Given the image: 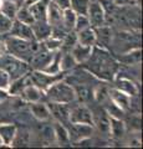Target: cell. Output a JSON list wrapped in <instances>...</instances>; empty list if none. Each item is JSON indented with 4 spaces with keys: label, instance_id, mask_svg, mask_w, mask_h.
<instances>
[{
    "label": "cell",
    "instance_id": "obj_38",
    "mask_svg": "<svg viewBox=\"0 0 143 149\" xmlns=\"http://www.w3.org/2000/svg\"><path fill=\"white\" fill-rule=\"evenodd\" d=\"M9 85H10V77H9V74L4 70L0 68V88L8 91Z\"/></svg>",
    "mask_w": 143,
    "mask_h": 149
},
{
    "label": "cell",
    "instance_id": "obj_32",
    "mask_svg": "<svg viewBox=\"0 0 143 149\" xmlns=\"http://www.w3.org/2000/svg\"><path fill=\"white\" fill-rule=\"evenodd\" d=\"M91 0H70V8L77 15H86Z\"/></svg>",
    "mask_w": 143,
    "mask_h": 149
},
{
    "label": "cell",
    "instance_id": "obj_2",
    "mask_svg": "<svg viewBox=\"0 0 143 149\" xmlns=\"http://www.w3.org/2000/svg\"><path fill=\"white\" fill-rule=\"evenodd\" d=\"M3 40L6 52L27 63L40 46V42L36 40H25L20 39V37L11 36L9 34L3 35Z\"/></svg>",
    "mask_w": 143,
    "mask_h": 149
},
{
    "label": "cell",
    "instance_id": "obj_14",
    "mask_svg": "<svg viewBox=\"0 0 143 149\" xmlns=\"http://www.w3.org/2000/svg\"><path fill=\"white\" fill-rule=\"evenodd\" d=\"M113 83H114V88H117L121 92L126 93L127 96L130 97H135L138 95V87L135 82L132 80L127 77H123V76H119V77H114L113 78Z\"/></svg>",
    "mask_w": 143,
    "mask_h": 149
},
{
    "label": "cell",
    "instance_id": "obj_17",
    "mask_svg": "<svg viewBox=\"0 0 143 149\" xmlns=\"http://www.w3.org/2000/svg\"><path fill=\"white\" fill-rule=\"evenodd\" d=\"M108 134L113 139H121L126 134V123L122 118L108 117Z\"/></svg>",
    "mask_w": 143,
    "mask_h": 149
},
{
    "label": "cell",
    "instance_id": "obj_34",
    "mask_svg": "<svg viewBox=\"0 0 143 149\" xmlns=\"http://www.w3.org/2000/svg\"><path fill=\"white\" fill-rule=\"evenodd\" d=\"M41 44H43V46L45 49H47L49 51H52V52H55V51L61 50L62 41L59 40V39H55V37H52V36H49L47 39H45L44 41H41Z\"/></svg>",
    "mask_w": 143,
    "mask_h": 149
},
{
    "label": "cell",
    "instance_id": "obj_8",
    "mask_svg": "<svg viewBox=\"0 0 143 149\" xmlns=\"http://www.w3.org/2000/svg\"><path fill=\"white\" fill-rule=\"evenodd\" d=\"M68 137H70V143L76 146L77 143L87 138H91L92 132H93V125L82 124V123H70L68 122Z\"/></svg>",
    "mask_w": 143,
    "mask_h": 149
},
{
    "label": "cell",
    "instance_id": "obj_10",
    "mask_svg": "<svg viewBox=\"0 0 143 149\" xmlns=\"http://www.w3.org/2000/svg\"><path fill=\"white\" fill-rule=\"evenodd\" d=\"M70 104L63 103H55V102H47V107L51 114V118H54L57 122H61L63 124L68 123V114H70Z\"/></svg>",
    "mask_w": 143,
    "mask_h": 149
},
{
    "label": "cell",
    "instance_id": "obj_4",
    "mask_svg": "<svg viewBox=\"0 0 143 149\" xmlns=\"http://www.w3.org/2000/svg\"><path fill=\"white\" fill-rule=\"evenodd\" d=\"M0 68L9 74L10 81L16 80L30 71L29 63L10 55L6 51L3 55H0Z\"/></svg>",
    "mask_w": 143,
    "mask_h": 149
},
{
    "label": "cell",
    "instance_id": "obj_23",
    "mask_svg": "<svg viewBox=\"0 0 143 149\" xmlns=\"http://www.w3.org/2000/svg\"><path fill=\"white\" fill-rule=\"evenodd\" d=\"M31 29H33L35 40L39 42L44 41L51 35V26L47 24V21H35L31 25Z\"/></svg>",
    "mask_w": 143,
    "mask_h": 149
},
{
    "label": "cell",
    "instance_id": "obj_22",
    "mask_svg": "<svg viewBox=\"0 0 143 149\" xmlns=\"http://www.w3.org/2000/svg\"><path fill=\"white\" fill-rule=\"evenodd\" d=\"M76 41L78 44L86 45V46H93L96 45V32L95 27L89 26L86 29H82L80 31H76Z\"/></svg>",
    "mask_w": 143,
    "mask_h": 149
},
{
    "label": "cell",
    "instance_id": "obj_40",
    "mask_svg": "<svg viewBox=\"0 0 143 149\" xmlns=\"http://www.w3.org/2000/svg\"><path fill=\"white\" fill-rule=\"evenodd\" d=\"M9 97H10L9 92L6 90H1V88H0V104L4 103V102L9 98Z\"/></svg>",
    "mask_w": 143,
    "mask_h": 149
},
{
    "label": "cell",
    "instance_id": "obj_7",
    "mask_svg": "<svg viewBox=\"0 0 143 149\" xmlns=\"http://www.w3.org/2000/svg\"><path fill=\"white\" fill-rule=\"evenodd\" d=\"M68 122L93 125V112H92L85 103H78L77 106L70 108Z\"/></svg>",
    "mask_w": 143,
    "mask_h": 149
},
{
    "label": "cell",
    "instance_id": "obj_11",
    "mask_svg": "<svg viewBox=\"0 0 143 149\" xmlns=\"http://www.w3.org/2000/svg\"><path fill=\"white\" fill-rule=\"evenodd\" d=\"M8 34L11 36H15V37H20V39H25V40H35L31 25L24 24V22L16 20V19L13 21L10 31Z\"/></svg>",
    "mask_w": 143,
    "mask_h": 149
},
{
    "label": "cell",
    "instance_id": "obj_42",
    "mask_svg": "<svg viewBox=\"0 0 143 149\" xmlns=\"http://www.w3.org/2000/svg\"><path fill=\"white\" fill-rule=\"evenodd\" d=\"M13 1H15V3L17 4V5H19V6H21L22 4H24V1H25V0H13Z\"/></svg>",
    "mask_w": 143,
    "mask_h": 149
},
{
    "label": "cell",
    "instance_id": "obj_41",
    "mask_svg": "<svg viewBox=\"0 0 143 149\" xmlns=\"http://www.w3.org/2000/svg\"><path fill=\"white\" fill-rule=\"evenodd\" d=\"M36 1H39V0H25L22 5H25V6H29V5H31V4H34V3H36Z\"/></svg>",
    "mask_w": 143,
    "mask_h": 149
},
{
    "label": "cell",
    "instance_id": "obj_39",
    "mask_svg": "<svg viewBox=\"0 0 143 149\" xmlns=\"http://www.w3.org/2000/svg\"><path fill=\"white\" fill-rule=\"evenodd\" d=\"M52 3H55L57 6H60L63 10V9L70 8V0H51Z\"/></svg>",
    "mask_w": 143,
    "mask_h": 149
},
{
    "label": "cell",
    "instance_id": "obj_31",
    "mask_svg": "<svg viewBox=\"0 0 143 149\" xmlns=\"http://www.w3.org/2000/svg\"><path fill=\"white\" fill-rule=\"evenodd\" d=\"M15 19L21 22H24V24H27V25H33L35 22V19L33 16V14H31L29 6H25V5L19 6V10L16 13Z\"/></svg>",
    "mask_w": 143,
    "mask_h": 149
},
{
    "label": "cell",
    "instance_id": "obj_15",
    "mask_svg": "<svg viewBox=\"0 0 143 149\" xmlns=\"http://www.w3.org/2000/svg\"><path fill=\"white\" fill-rule=\"evenodd\" d=\"M62 9L57 6L51 0H49L47 3V10H46V21L47 24L54 27V26H61L62 21ZM62 27V26H61Z\"/></svg>",
    "mask_w": 143,
    "mask_h": 149
},
{
    "label": "cell",
    "instance_id": "obj_20",
    "mask_svg": "<svg viewBox=\"0 0 143 149\" xmlns=\"http://www.w3.org/2000/svg\"><path fill=\"white\" fill-rule=\"evenodd\" d=\"M17 127L13 123H0V146L10 147L14 137H15Z\"/></svg>",
    "mask_w": 143,
    "mask_h": 149
},
{
    "label": "cell",
    "instance_id": "obj_30",
    "mask_svg": "<svg viewBox=\"0 0 143 149\" xmlns=\"http://www.w3.org/2000/svg\"><path fill=\"white\" fill-rule=\"evenodd\" d=\"M19 10V5L13 1V0H1L0 4V13L4 14L5 16H8L11 20H15L16 13Z\"/></svg>",
    "mask_w": 143,
    "mask_h": 149
},
{
    "label": "cell",
    "instance_id": "obj_5",
    "mask_svg": "<svg viewBox=\"0 0 143 149\" xmlns=\"http://www.w3.org/2000/svg\"><path fill=\"white\" fill-rule=\"evenodd\" d=\"M66 72H60V73H47L45 71H40V70H30L29 77L31 85L40 88L41 91H46L47 88L61 78H65Z\"/></svg>",
    "mask_w": 143,
    "mask_h": 149
},
{
    "label": "cell",
    "instance_id": "obj_16",
    "mask_svg": "<svg viewBox=\"0 0 143 149\" xmlns=\"http://www.w3.org/2000/svg\"><path fill=\"white\" fill-rule=\"evenodd\" d=\"M92 50H93L92 46H86V45L76 42L70 49V52L72 55V57L75 58V61L77 62V65H82L90 58V56L92 54Z\"/></svg>",
    "mask_w": 143,
    "mask_h": 149
},
{
    "label": "cell",
    "instance_id": "obj_35",
    "mask_svg": "<svg viewBox=\"0 0 143 149\" xmlns=\"http://www.w3.org/2000/svg\"><path fill=\"white\" fill-rule=\"evenodd\" d=\"M11 19H9L8 16H5L4 14L0 13V35H5L10 31V27L13 25Z\"/></svg>",
    "mask_w": 143,
    "mask_h": 149
},
{
    "label": "cell",
    "instance_id": "obj_26",
    "mask_svg": "<svg viewBox=\"0 0 143 149\" xmlns=\"http://www.w3.org/2000/svg\"><path fill=\"white\" fill-rule=\"evenodd\" d=\"M47 3L49 0H39L34 4L29 5V9L35 21H46V10H47Z\"/></svg>",
    "mask_w": 143,
    "mask_h": 149
},
{
    "label": "cell",
    "instance_id": "obj_12",
    "mask_svg": "<svg viewBox=\"0 0 143 149\" xmlns=\"http://www.w3.org/2000/svg\"><path fill=\"white\" fill-rule=\"evenodd\" d=\"M29 109L33 117L39 120V122H47L51 119V114H50L49 107L46 102L38 101V102H31L29 103Z\"/></svg>",
    "mask_w": 143,
    "mask_h": 149
},
{
    "label": "cell",
    "instance_id": "obj_28",
    "mask_svg": "<svg viewBox=\"0 0 143 149\" xmlns=\"http://www.w3.org/2000/svg\"><path fill=\"white\" fill-rule=\"evenodd\" d=\"M76 16H77V14L73 11L71 8L63 9V11H62L61 26H62L67 32L73 31V27H75V21H76Z\"/></svg>",
    "mask_w": 143,
    "mask_h": 149
},
{
    "label": "cell",
    "instance_id": "obj_13",
    "mask_svg": "<svg viewBox=\"0 0 143 149\" xmlns=\"http://www.w3.org/2000/svg\"><path fill=\"white\" fill-rule=\"evenodd\" d=\"M95 32H96V45L95 46L107 49L108 45L112 44V40H113L112 29H111L107 24L95 27Z\"/></svg>",
    "mask_w": 143,
    "mask_h": 149
},
{
    "label": "cell",
    "instance_id": "obj_33",
    "mask_svg": "<svg viewBox=\"0 0 143 149\" xmlns=\"http://www.w3.org/2000/svg\"><path fill=\"white\" fill-rule=\"evenodd\" d=\"M93 100L98 103H105L106 101L110 100V96H108V88L105 87V86H98L93 90Z\"/></svg>",
    "mask_w": 143,
    "mask_h": 149
},
{
    "label": "cell",
    "instance_id": "obj_25",
    "mask_svg": "<svg viewBox=\"0 0 143 149\" xmlns=\"http://www.w3.org/2000/svg\"><path fill=\"white\" fill-rule=\"evenodd\" d=\"M72 86H73V90H75L76 101L78 103H87L89 101L93 100V91L89 86H86L85 83H77V86L75 85Z\"/></svg>",
    "mask_w": 143,
    "mask_h": 149
},
{
    "label": "cell",
    "instance_id": "obj_3",
    "mask_svg": "<svg viewBox=\"0 0 143 149\" xmlns=\"http://www.w3.org/2000/svg\"><path fill=\"white\" fill-rule=\"evenodd\" d=\"M45 98L47 100V102L71 104L76 102V95L71 83H68L66 78H61V80L54 82L45 91Z\"/></svg>",
    "mask_w": 143,
    "mask_h": 149
},
{
    "label": "cell",
    "instance_id": "obj_18",
    "mask_svg": "<svg viewBox=\"0 0 143 149\" xmlns=\"http://www.w3.org/2000/svg\"><path fill=\"white\" fill-rule=\"evenodd\" d=\"M108 96H110V100L112 101L114 104H117L119 108H122L124 112H126L127 109H130L132 97L127 96L126 93L121 92L119 90H117V88H114V87L108 90Z\"/></svg>",
    "mask_w": 143,
    "mask_h": 149
},
{
    "label": "cell",
    "instance_id": "obj_37",
    "mask_svg": "<svg viewBox=\"0 0 143 149\" xmlns=\"http://www.w3.org/2000/svg\"><path fill=\"white\" fill-rule=\"evenodd\" d=\"M111 5L114 8H124V6H133L138 5V0H108Z\"/></svg>",
    "mask_w": 143,
    "mask_h": 149
},
{
    "label": "cell",
    "instance_id": "obj_36",
    "mask_svg": "<svg viewBox=\"0 0 143 149\" xmlns=\"http://www.w3.org/2000/svg\"><path fill=\"white\" fill-rule=\"evenodd\" d=\"M91 26L89 17L86 15H77L76 16V21H75V27H73V31H80L82 29H86V27Z\"/></svg>",
    "mask_w": 143,
    "mask_h": 149
},
{
    "label": "cell",
    "instance_id": "obj_27",
    "mask_svg": "<svg viewBox=\"0 0 143 149\" xmlns=\"http://www.w3.org/2000/svg\"><path fill=\"white\" fill-rule=\"evenodd\" d=\"M30 143H31V134L29 130L24 128L21 129L17 128L10 147H27L30 146Z\"/></svg>",
    "mask_w": 143,
    "mask_h": 149
},
{
    "label": "cell",
    "instance_id": "obj_9",
    "mask_svg": "<svg viewBox=\"0 0 143 149\" xmlns=\"http://www.w3.org/2000/svg\"><path fill=\"white\" fill-rule=\"evenodd\" d=\"M55 52H56V51H55ZM55 52L45 49L43 46V44L40 42L39 49L36 50V52L33 55V57H31V60L29 61L30 70H40V71L45 70L47 67V65L51 62Z\"/></svg>",
    "mask_w": 143,
    "mask_h": 149
},
{
    "label": "cell",
    "instance_id": "obj_6",
    "mask_svg": "<svg viewBox=\"0 0 143 149\" xmlns=\"http://www.w3.org/2000/svg\"><path fill=\"white\" fill-rule=\"evenodd\" d=\"M86 16L89 17L90 25L92 27H98L105 24H107V15H106V9L101 0H91L89 4Z\"/></svg>",
    "mask_w": 143,
    "mask_h": 149
},
{
    "label": "cell",
    "instance_id": "obj_19",
    "mask_svg": "<svg viewBox=\"0 0 143 149\" xmlns=\"http://www.w3.org/2000/svg\"><path fill=\"white\" fill-rule=\"evenodd\" d=\"M19 97L21 100H24L26 103H31V102L43 101V98H45V92L41 91L40 88H38L34 85H27L21 91Z\"/></svg>",
    "mask_w": 143,
    "mask_h": 149
},
{
    "label": "cell",
    "instance_id": "obj_24",
    "mask_svg": "<svg viewBox=\"0 0 143 149\" xmlns=\"http://www.w3.org/2000/svg\"><path fill=\"white\" fill-rule=\"evenodd\" d=\"M142 60V50L140 46H136L133 49L127 50L126 52H123L122 56L119 57L118 62L126 63V65H138Z\"/></svg>",
    "mask_w": 143,
    "mask_h": 149
},
{
    "label": "cell",
    "instance_id": "obj_21",
    "mask_svg": "<svg viewBox=\"0 0 143 149\" xmlns=\"http://www.w3.org/2000/svg\"><path fill=\"white\" fill-rule=\"evenodd\" d=\"M52 133H54V142H56L59 146H67V144H70L68 130L63 123L56 120L52 124Z\"/></svg>",
    "mask_w": 143,
    "mask_h": 149
},
{
    "label": "cell",
    "instance_id": "obj_1",
    "mask_svg": "<svg viewBox=\"0 0 143 149\" xmlns=\"http://www.w3.org/2000/svg\"><path fill=\"white\" fill-rule=\"evenodd\" d=\"M119 65L121 63L118 62V60L114 58L107 49L93 46L90 58L82 63V66L90 74H93L101 81L110 82L113 81V78L117 76Z\"/></svg>",
    "mask_w": 143,
    "mask_h": 149
},
{
    "label": "cell",
    "instance_id": "obj_29",
    "mask_svg": "<svg viewBox=\"0 0 143 149\" xmlns=\"http://www.w3.org/2000/svg\"><path fill=\"white\" fill-rule=\"evenodd\" d=\"M77 66V62L72 57L70 51H61V57H60V70L61 72H68Z\"/></svg>",
    "mask_w": 143,
    "mask_h": 149
}]
</instances>
